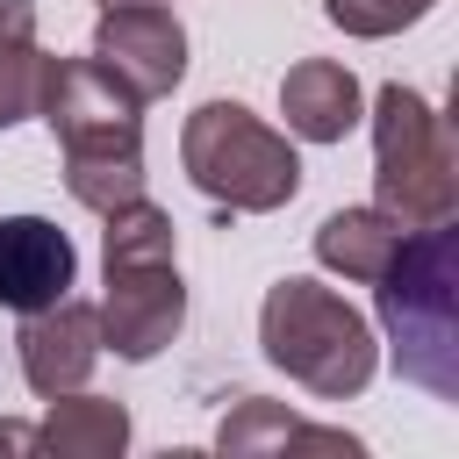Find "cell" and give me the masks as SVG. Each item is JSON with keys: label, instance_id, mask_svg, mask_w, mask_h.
Masks as SVG:
<instances>
[{"label": "cell", "instance_id": "cell-7", "mask_svg": "<svg viewBox=\"0 0 459 459\" xmlns=\"http://www.w3.org/2000/svg\"><path fill=\"white\" fill-rule=\"evenodd\" d=\"M136 100H165L186 79V29L172 7H100L93 43H86Z\"/></svg>", "mask_w": 459, "mask_h": 459}, {"label": "cell", "instance_id": "cell-18", "mask_svg": "<svg viewBox=\"0 0 459 459\" xmlns=\"http://www.w3.org/2000/svg\"><path fill=\"white\" fill-rule=\"evenodd\" d=\"M100 7H172V0H100Z\"/></svg>", "mask_w": 459, "mask_h": 459}, {"label": "cell", "instance_id": "cell-17", "mask_svg": "<svg viewBox=\"0 0 459 459\" xmlns=\"http://www.w3.org/2000/svg\"><path fill=\"white\" fill-rule=\"evenodd\" d=\"M0 452H36V423H0Z\"/></svg>", "mask_w": 459, "mask_h": 459}, {"label": "cell", "instance_id": "cell-12", "mask_svg": "<svg viewBox=\"0 0 459 459\" xmlns=\"http://www.w3.org/2000/svg\"><path fill=\"white\" fill-rule=\"evenodd\" d=\"M402 237H409V230H402L387 208H337V215L316 222V265L337 273V280H351V287H373V280L394 265Z\"/></svg>", "mask_w": 459, "mask_h": 459}, {"label": "cell", "instance_id": "cell-5", "mask_svg": "<svg viewBox=\"0 0 459 459\" xmlns=\"http://www.w3.org/2000/svg\"><path fill=\"white\" fill-rule=\"evenodd\" d=\"M373 122V208H387L402 230H430V222H452L459 215V151H452V129L445 115L387 79L366 108Z\"/></svg>", "mask_w": 459, "mask_h": 459}, {"label": "cell", "instance_id": "cell-11", "mask_svg": "<svg viewBox=\"0 0 459 459\" xmlns=\"http://www.w3.org/2000/svg\"><path fill=\"white\" fill-rule=\"evenodd\" d=\"M36 452L50 459H122L129 452V409L108 402V394H50L43 402V423H36Z\"/></svg>", "mask_w": 459, "mask_h": 459}, {"label": "cell", "instance_id": "cell-3", "mask_svg": "<svg viewBox=\"0 0 459 459\" xmlns=\"http://www.w3.org/2000/svg\"><path fill=\"white\" fill-rule=\"evenodd\" d=\"M258 351H265V366H280L316 402H351L380 373L373 323L337 287L301 280V273H287V280L265 287V301H258Z\"/></svg>", "mask_w": 459, "mask_h": 459}, {"label": "cell", "instance_id": "cell-2", "mask_svg": "<svg viewBox=\"0 0 459 459\" xmlns=\"http://www.w3.org/2000/svg\"><path fill=\"white\" fill-rule=\"evenodd\" d=\"M387 359L430 402H459V230H409L394 265L373 280Z\"/></svg>", "mask_w": 459, "mask_h": 459}, {"label": "cell", "instance_id": "cell-14", "mask_svg": "<svg viewBox=\"0 0 459 459\" xmlns=\"http://www.w3.org/2000/svg\"><path fill=\"white\" fill-rule=\"evenodd\" d=\"M430 7H437V0H323L330 29H344V36H359V43L402 36V29H416Z\"/></svg>", "mask_w": 459, "mask_h": 459}, {"label": "cell", "instance_id": "cell-9", "mask_svg": "<svg viewBox=\"0 0 459 459\" xmlns=\"http://www.w3.org/2000/svg\"><path fill=\"white\" fill-rule=\"evenodd\" d=\"M79 287V244L50 215H0V308L29 316Z\"/></svg>", "mask_w": 459, "mask_h": 459}, {"label": "cell", "instance_id": "cell-6", "mask_svg": "<svg viewBox=\"0 0 459 459\" xmlns=\"http://www.w3.org/2000/svg\"><path fill=\"white\" fill-rule=\"evenodd\" d=\"M108 294H100V351L151 366L179 330H186V280L179 258H136V265H100Z\"/></svg>", "mask_w": 459, "mask_h": 459}, {"label": "cell", "instance_id": "cell-10", "mask_svg": "<svg viewBox=\"0 0 459 459\" xmlns=\"http://www.w3.org/2000/svg\"><path fill=\"white\" fill-rule=\"evenodd\" d=\"M280 115H287V136L301 143H344L366 122V86L337 57H301L280 79Z\"/></svg>", "mask_w": 459, "mask_h": 459}, {"label": "cell", "instance_id": "cell-15", "mask_svg": "<svg viewBox=\"0 0 459 459\" xmlns=\"http://www.w3.org/2000/svg\"><path fill=\"white\" fill-rule=\"evenodd\" d=\"M43 57L36 43H0V129L36 115V86H43Z\"/></svg>", "mask_w": 459, "mask_h": 459}, {"label": "cell", "instance_id": "cell-8", "mask_svg": "<svg viewBox=\"0 0 459 459\" xmlns=\"http://www.w3.org/2000/svg\"><path fill=\"white\" fill-rule=\"evenodd\" d=\"M14 359H22V380L29 394H72L93 380L100 366V308L79 301V294H57L50 308H29L14 323Z\"/></svg>", "mask_w": 459, "mask_h": 459}, {"label": "cell", "instance_id": "cell-16", "mask_svg": "<svg viewBox=\"0 0 459 459\" xmlns=\"http://www.w3.org/2000/svg\"><path fill=\"white\" fill-rule=\"evenodd\" d=\"M0 43H36V0H0Z\"/></svg>", "mask_w": 459, "mask_h": 459}, {"label": "cell", "instance_id": "cell-13", "mask_svg": "<svg viewBox=\"0 0 459 459\" xmlns=\"http://www.w3.org/2000/svg\"><path fill=\"white\" fill-rule=\"evenodd\" d=\"M301 437V416L287 402H265V394H237V409L215 423V452L222 459H258V452H294Z\"/></svg>", "mask_w": 459, "mask_h": 459}, {"label": "cell", "instance_id": "cell-4", "mask_svg": "<svg viewBox=\"0 0 459 459\" xmlns=\"http://www.w3.org/2000/svg\"><path fill=\"white\" fill-rule=\"evenodd\" d=\"M179 165L230 215H273L301 194L294 136L273 129L265 115H251L244 100H201L179 129Z\"/></svg>", "mask_w": 459, "mask_h": 459}, {"label": "cell", "instance_id": "cell-1", "mask_svg": "<svg viewBox=\"0 0 459 459\" xmlns=\"http://www.w3.org/2000/svg\"><path fill=\"white\" fill-rule=\"evenodd\" d=\"M36 115L65 151V194L93 215L143 194V100L86 50V57H43Z\"/></svg>", "mask_w": 459, "mask_h": 459}]
</instances>
